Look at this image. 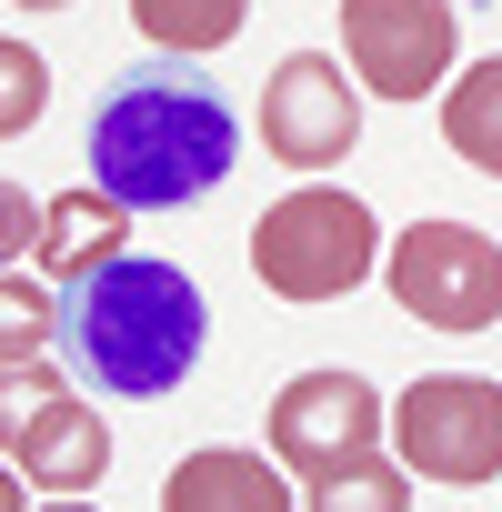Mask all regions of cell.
<instances>
[{
  "label": "cell",
  "instance_id": "obj_4",
  "mask_svg": "<svg viewBox=\"0 0 502 512\" xmlns=\"http://www.w3.org/2000/svg\"><path fill=\"white\" fill-rule=\"evenodd\" d=\"M382 292L422 332H492L502 322V241L472 221H412L382 241Z\"/></svg>",
  "mask_w": 502,
  "mask_h": 512
},
{
  "label": "cell",
  "instance_id": "obj_13",
  "mask_svg": "<svg viewBox=\"0 0 502 512\" xmlns=\"http://www.w3.org/2000/svg\"><path fill=\"white\" fill-rule=\"evenodd\" d=\"M131 21H141V41H151L161 61H211V51L241 41L251 0H131Z\"/></svg>",
  "mask_w": 502,
  "mask_h": 512
},
{
  "label": "cell",
  "instance_id": "obj_18",
  "mask_svg": "<svg viewBox=\"0 0 502 512\" xmlns=\"http://www.w3.org/2000/svg\"><path fill=\"white\" fill-rule=\"evenodd\" d=\"M21 262H41V201L21 181H0V272H21Z\"/></svg>",
  "mask_w": 502,
  "mask_h": 512
},
{
  "label": "cell",
  "instance_id": "obj_19",
  "mask_svg": "<svg viewBox=\"0 0 502 512\" xmlns=\"http://www.w3.org/2000/svg\"><path fill=\"white\" fill-rule=\"evenodd\" d=\"M0 512H21V462H0Z\"/></svg>",
  "mask_w": 502,
  "mask_h": 512
},
{
  "label": "cell",
  "instance_id": "obj_8",
  "mask_svg": "<svg viewBox=\"0 0 502 512\" xmlns=\"http://www.w3.org/2000/svg\"><path fill=\"white\" fill-rule=\"evenodd\" d=\"M362 141V81L332 51H292L262 81V151L282 171H342Z\"/></svg>",
  "mask_w": 502,
  "mask_h": 512
},
{
  "label": "cell",
  "instance_id": "obj_12",
  "mask_svg": "<svg viewBox=\"0 0 502 512\" xmlns=\"http://www.w3.org/2000/svg\"><path fill=\"white\" fill-rule=\"evenodd\" d=\"M442 141H452L462 171L502 181V51H492V61H462V71L442 81Z\"/></svg>",
  "mask_w": 502,
  "mask_h": 512
},
{
  "label": "cell",
  "instance_id": "obj_9",
  "mask_svg": "<svg viewBox=\"0 0 502 512\" xmlns=\"http://www.w3.org/2000/svg\"><path fill=\"white\" fill-rule=\"evenodd\" d=\"M161 512H302V492H292V472H282L272 452L201 442V452H181V462H171Z\"/></svg>",
  "mask_w": 502,
  "mask_h": 512
},
{
  "label": "cell",
  "instance_id": "obj_3",
  "mask_svg": "<svg viewBox=\"0 0 502 512\" xmlns=\"http://www.w3.org/2000/svg\"><path fill=\"white\" fill-rule=\"evenodd\" d=\"M251 282H262L272 302H302V312L382 282V221H372V201L342 191V181L282 191L262 221H251Z\"/></svg>",
  "mask_w": 502,
  "mask_h": 512
},
{
  "label": "cell",
  "instance_id": "obj_21",
  "mask_svg": "<svg viewBox=\"0 0 502 512\" xmlns=\"http://www.w3.org/2000/svg\"><path fill=\"white\" fill-rule=\"evenodd\" d=\"M11 11H71V0H11Z\"/></svg>",
  "mask_w": 502,
  "mask_h": 512
},
{
  "label": "cell",
  "instance_id": "obj_20",
  "mask_svg": "<svg viewBox=\"0 0 502 512\" xmlns=\"http://www.w3.org/2000/svg\"><path fill=\"white\" fill-rule=\"evenodd\" d=\"M41 512H101V502H81V492H51V502H41Z\"/></svg>",
  "mask_w": 502,
  "mask_h": 512
},
{
  "label": "cell",
  "instance_id": "obj_1",
  "mask_svg": "<svg viewBox=\"0 0 502 512\" xmlns=\"http://www.w3.org/2000/svg\"><path fill=\"white\" fill-rule=\"evenodd\" d=\"M241 161V121L211 81L191 71H131L111 81V101L91 111V181L121 201V211H181L201 201L211 181H231Z\"/></svg>",
  "mask_w": 502,
  "mask_h": 512
},
{
  "label": "cell",
  "instance_id": "obj_15",
  "mask_svg": "<svg viewBox=\"0 0 502 512\" xmlns=\"http://www.w3.org/2000/svg\"><path fill=\"white\" fill-rule=\"evenodd\" d=\"M51 342H61V282L0 272V362H41Z\"/></svg>",
  "mask_w": 502,
  "mask_h": 512
},
{
  "label": "cell",
  "instance_id": "obj_6",
  "mask_svg": "<svg viewBox=\"0 0 502 512\" xmlns=\"http://www.w3.org/2000/svg\"><path fill=\"white\" fill-rule=\"evenodd\" d=\"M462 51L452 0H342V71L362 81V101H442Z\"/></svg>",
  "mask_w": 502,
  "mask_h": 512
},
{
  "label": "cell",
  "instance_id": "obj_17",
  "mask_svg": "<svg viewBox=\"0 0 502 512\" xmlns=\"http://www.w3.org/2000/svg\"><path fill=\"white\" fill-rule=\"evenodd\" d=\"M61 392H71V382L51 372V352H41V362H0V462H11V442H21Z\"/></svg>",
  "mask_w": 502,
  "mask_h": 512
},
{
  "label": "cell",
  "instance_id": "obj_10",
  "mask_svg": "<svg viewBox=\"0 0 502 512\" xmlns=\"http://www.w3.org/2000/svg\"><path fill=\"white\" fill-rule=\"evenodd\" d=\"M11 462H21L31 492H91V482L111 472V422H101L81 392H61V402L11 442Z\"/></svg>",
  "mask_w": 502,
  "mask_h": 512
},
{
  "label": "cell",
  "instance_id": "obj_16",
  "mask_svg": "<svg viewBox=\"0 0 502 512\" xmlns=\"http://www.w3.org/2000/svg\"><path fill=\"white\" fill-rule=\"evenodd\" d=\"M41 111H51V61L31 41H0V141L41 131Z\"/></svg>",
  "mask_w": 502,
  "mask_h": 512
},
{
  "label": "cell",
  "instance_id": "obj_14",
  "mask_svg": "<svg viewBox=\"0 0 502 512\" xmlns=\"http://www.w3.org/2000/svg\"><path fill=\"white\" fill-rule=\"evenodd\" d=\"M302 512H412V472L392 452H362V462L302 482Z\"/></svg>",
  "mask_w": 502,
  "mask_h": 512
},
{
  "label": "cell",
  "instance_id": "obj_7",
  "mask_svg": "<svg viewBox=\"0 0 502 512\" xmlns=\"http://www.w3.org/2000/svg\"><path fill=\"white\" fill-rule=\"evenodd\" d=\"M262 422H272V462L302 472V482H322V472H342V462H362V452L392 442V402L362 372H342V362L332 372H292Z\"/></svg>",
  "mask_w": 502,
  "mask_h": 512
},
{
  "label": "cell",
  "instance_id": "obj_2",
  "mask_svg": "<svg viewBox=\"0 0 502 512\" xmlns=\"http://www.w3.org/2000/svg\"><path fill=\"white\" fill-rule=\"evenodd\" d=\"M201 332H211L201 282H191L181 262H161V251H121V262H101L91 282L61 292V342H71V362H81L101 392H121V402H161L171 382H191Z\"/></svg>",
  "mask_w": 502,
  "mask_h": 512
},
{
  "label": "cell",
  "instance_id": "obj_11",
  "mask_svg": "<svg viewBox=\"0 0 502 512\" xmlns=\"http://www.w3.org/2000/svg\"><path fill=\"white\" fill-rule=\"evenodd\" d=\"M121 221H131V211H121L101 181H81V191L41 201V262H31V272H41V282H61V292H71V282H91L101 262H121V251H131V241H121Z\"/></svg>",
  "mask_w": 502,
  "mask_h": 512
},
{
  "label": "cell",
  "instance_id": "obj_5",
  "mask_svg": "<svg viewBox=\"0 0 502 512\" xmlns=\"http://www.w3.org/2000/svg\"><path fill=\"white\" fill-rule=\"evenodd\" d=\"M392 462L412 482H452V492L502 482V382H482V372H422L392 402Z\"/></svg>",
  "mask_w": 502,
  "mask_h": 512
}]
</instances>
